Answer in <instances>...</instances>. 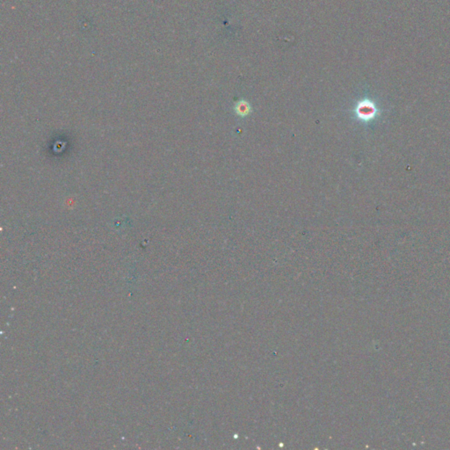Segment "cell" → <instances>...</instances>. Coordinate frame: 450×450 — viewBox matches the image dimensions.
Returning a JSON list of instances; mask_svg holds the SVG:
<instances>
[{
	"mask_svg": "<svg viewBox=\"0 0 450 450\" xmlns=\"http://www.w3.org/2000/svg\"><path fill=\"white\" fill-rule=\"evenodd\" d=\"M237 111L239 112V114H242V115H244L245 114H247L249 112V107H248L247 104L245 103H240V105H238L237 107Z\"/></svg>",
	"mask_w": 450,
	"mask_h": 450,
	"instance_id": "2",
	"label": "cell"
},
{
	"mask_svg": "<svg viewBox=\"0 0 450 450\" xmlns=\"http://www.w3.org/2000/svg\"><path fill=\"white\" fill-rule=\"evenodd\" d=\"M355 114L362 122H370L377 118L378 108L375 102L365 99L357 104L355 107Z\"/></svg>",
	"mask_w": 450,
	"mask_h": 450,
	"instance_id": "1",
	"label": "cell"
}]
</instances>
